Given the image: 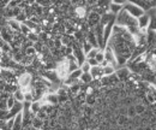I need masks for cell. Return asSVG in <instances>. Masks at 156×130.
<instances>
[{
    "label": "cell",
    "instance_id": "cell-1",
    "mask_svg": "<svg viewBox=\"0 0 156 130\" xmlns=\"http://www.w3.org/2000/svg\"><path fill=\"white\" fill-rule=\"evenodd\" d=\"M115 24L119 27H122V28H138V22L136 18H133L131 15H129L124 9L117 15V18H115Z\"/></svg>",
    "mask_w": 156,
    "mask_h": 130
},
{
    "label": "cell",
    "instance_id": "cell-2",
    "mask_svg": "<svg viewBox=\"0 0 156 130\" xmlns=\"http://www.w3.org/2000/svg\"><path fill=\"white\" fill-rule=\"evenodd\" d=\"M55 72L58 75L59 80L60 81H65L69 75H70V70H69V60L66 58H64L62 60H60L59 63H57V69H55Z\"/></svg>",
    "mask_w": 156,
    "mask_h": 130
},
{
    "label": "cell",
    "instance_id": "cell-3",
    "mask_svg": "<svg viewBox=\"0 0 156 130\" xmlns=\"http://www.w3.org/2000/svg\"><path fill=\"white\" fill-rule=\"evenodd\" d=\"M122 9H124L129 15H131L133 18H136V19H138L139 17H142V16L145 13L140 7H138L136 4H133L132 1H126L125 5L122 6Z\"/></svg>",
    "mask_w": 156,
    "mask_h": 130
},
{
    "label": "cell",
    "instance_id": "cell-4",
    "mask_svg": "<svg viewBox=\"0 0 156 130\" xmlns=\"http://www.w3.org/2000/svg\"><path fill=\"white\" fill-rule=\"evenodd\" d=\"M31 83H33V76L29 74V72H23L17 77V86L20 89L23 88H28V87H31Z\"/></svg>",
    "mask_w": 156,
    "mask_h": 130
},
{
    "label": "cell",
    "instance_id": "cell-5",
    "mask_svg": "<svg viewBox=\"0 0 156 130\" xmlns=\"http://www.w3.org/2000/svg\"><path fill=\"white\" fill-rule=\"evenodd\" d=\"M100 20H101V16L94 11H90L88 15V18H87V24L89 25L90 29H94L96 25L100 24Z\"/></svg>",
    "mask_w": 156,
    "mask_h": 130
},
{
    "label": "cell",
    "instance_id": "cell-6",
    "mask_svg": "<svg viewBox=\"0 0 156 130\" xmlns=\"http://www.w3.org/2000/svg\"><path fill=\"white\" fill-rule=\"evenodd\" d=\"M115 75H117V77L119 78L120 82L126 83V82L129 81V78H130L131 71H130L127 68H120V69L115 70Z\"/></svg>",
    "mask_w": 156,
    "mask_h": 130
},
{
    "label": "cell",
    "instance_id": "cell-7",
    "mask_svg": "<svg viewBox=\"0 0 156 130\" xmlns=\"http://www.w3.org/2000/svg\"><path fill=\"white\" fill-rule=\"evenodd\" d=\"M85 40H87V42H89L94 48H98V40H96L95 33H94V30H93V29H90V30L85 34Z\"/></svg>",
    "mask_w": 156,
    "mask_h": 130
},
{
    "label": "cell",
    "instance_id": "cell-8",
    "mask_svg": "<svg viewBox=\"0 0 156 130\" xmlns=\"http://www.w3.org/2000/svg\"><path fill=\"white\" fill-rule=\"evenodd\" d=\"M137 22H138V28H139V29H148L149 22H150V17H149V15L145 12L142 17H139V18L137 19Z\"/></svg>",
    "mask_w": 156,
    "mask_h": 130
},
{
    "label": "cell",
    "instance_id": "cell-9",
    "mask_svg": "<svg viewBox=\"0 0 156 130\" xmlns=\"http://www.w3.org/2000/svg\"><path fill=\"white\" fill-rule=\"evenodd\" d=\"M115 18H117V16H115V15H113V13H111V12H106L105 15H102V16H101L100 24H101L102 27H106L108 23H111V22L115 20Z\"/></svg>",
    "mask_w": 156,
    "mask_h": 130
},
{
    "label": "cell",
    "instance_id": "cell-10",
    "mask_svg": "<svg viewBox=\"0 0 156 130\" xmlns=\"http://www.w3.org/2000/svg\"><path fill=\"white\" fill-rule=\"evenodd\" d=\"M90 75L93 77V80H101L103 77V68L98 66H94L90 69Z\"/></svg>",
    "mask_w": 156,
    "mask_h": 130
},
{
    "label": "cell",
    "instance_id": "cell-11",
    "mask_svg": "<svg viewBox=\"0 0 156 130\" xmlns=\"http://www.w3.org/2000/svg\"><path fill=\"white\" fill-rule=\"evenodd\" d=\"M7 25L16 33H20V23H18L16 19H10L7 20Z\"/></svg>",
    "mask_w": 156,
    "mask_h": 130
},
{
    "label": "cell",
    "instance_id": "cell-12",
    "mask_svg": "<svg viewBox=\"0 0 156 130\" xmlns=\"http://www.w3.org/2000/svg\"><path fill=\"white\" fill-rule=\"evenodd\" d=\"M42 125H43V121H42V119H40L37 116H36V117H34V118L31 119V127H33L34 129L41 130L42 129Z\"/></svg>",
    "mask_w": 156,
    "mask_h": 130
},
{
    "label": "cell",
    "instance_id": "cell-13",
    "mask_svg": "<svg viewBox=\"0 0 156 130\" xmlns=\"http://www.w3.org/2000/svg\"><path fill=\"white\" fill-rule=\"evenodd\" d=\"M121 10H122V6L121 5H118V4H114V2L111 1V4H109V12L111 13H113V15L117 16Z\"/></svg>",
    "mask_w": 156,
    "mask_h": 130
},
{
    "label": "cell",
    "instance_id": "cell-14",
    "mask_svg": "<svg viewBox=\"0 0 156 130\" xmlns=\"http://www.w3.org/2000/svg\"><path fill=\"white\" fill-rule=\"evenodd\" d=\"M79 81H80L82 84H90V83L93 82V77H91L90 72H88V74H82Z\"/></svg>",
    "mask_w": 156,
    "mask_h": 130
},
{
    "label": "cell",
    "instance_id": "cell-15",
    "mask_svg": "<svg viewBox=\"0 0 156 130\" xmlns=\"http://www.w3.org/2000/svg\"><path fill=\"white\" fill-rule=\"evenodd\" d=\"M41 107H42V105H41L40 101H34L30 105V111H31V113H34V114H37L41 111Z\"/></svg>",
    "mask_w": 156,
    "mask_h": 130
},
{
    "label": "cell",
    "instance_id": "cell-16",
    "mask_svg": "<svg viewBox=\"0 0 156 130\" xmlns=\"http://www.w3.org/2000/svg\"><path fill=\"white\" fill-rule=\"evenodd\" d=\"M13 98H15V100L16 101H18V102H24V94L23 92L20 91V89H17L15 93H13Z\"/></svg>",
    "mask_w": 156,
    "mask_h": 130
},
{
    "label": "cell",
    "instance_id": "cell-17",
    "mask_svg": "<svg viewBox=\"0 0 156 130\" xmlns=\"http://www.w3.org/2000/svg\"><path fill=\"white\" fill-rule=\"evenodd\" d=\"M96 101H98V99L94 95H87V98H85V105H88V106L93 107L96 104Z\"/></svg>",
    "mask_w": 156,
    "mask_h": 130
},
{
    "label": "cell",
    "instance_id": "cell-18",
    "mask_svg": "<svg viewBox=\"0 0 156 130\" xmlns=\"http://www.w3.org/2000/svg\"><path fill=\"white\" fill-rule=\"evenodd\" d=\"M93 48H94V47H93V46H91L89 42H87V40H85V41L82 43V50H83V52H84V54H85V56H87V54H88V53H89V52H90Z\"/></svg>",
    "mask_w": 156,
    "mask_h": 130
},
{
    "label": "cell",
    "instance_id": "cell-19",
    "mask_svg": "<svg viewBox=\"0 0 156 130\" xmlns=\"http://www.w3.org/2000/svg\"><path fill=\"white\" fill-rule=\"evenodd\" d=\"M113 74H115V69L112 65H107L106 68H103V76H111Z\"/></svg>",
    "mask_w": 156,
    "mask_h": 130
},
{
    "label": "cell",
    "instance_id": "cell-20",
    "mask_svg": "<svg viewBox=\"0 0 156 130\" xmlns=\"http://www.w3.org/2000/svg\"><path fill=\"white\" fill-rule=\"evenodd\" d=\"M135 110H136V113L138 114V116H142L144 112H145V110H147V107L143 105V104H137V105H135Z\"/></svg>",
    "mask_w": 156,
    "mask_h": 130
},
{
    "label": "cell",
    "instance_id": "cell-21",
    "mask_svg": "<svg viewBox=\"0 0 156 130\" xmlns=\"http://www.w3.org/2000/svg\"><path fill=\"white\" fill-rule=\"evenodd\" d=\"M79 69L82 70V72H83V74H88V72H90L91 66H90V65H89V63L85 60V61H84V63L80 65V68H79Z\"/></svg>",
    "mask_w": 156,
    "mask_h": 130
},
{
    "label": "cell",
    "instance_id": "cell-22",
    "mask_svg": "<svg viewBox=\"0 0 156 130\" xmlns=\"http://www.w3.org/2000/svg\"><path fill=\"white\" fill-rule=\"evenodd\" d=\"M98 51H100V48H93L87 56H85V59L88 60V59H93V58H95L96 57V54L98 53Z\"/></svg>",
    "mask_w": 156,
    "mask_h": 130
},
{
    "label": "cell",
    "instance_id": "cell-23",
    "mask_svg": "<svg viewBox=\"0 0 156 130\" xmlns=\"http://www.w3.org/2000/svg\"><path fill=\"white\" fill-rule=\"evenodd\" d=\"M20 33L23 34V35H25V36H28L30 33H31V30L25 25V24H23V23H20Z\"/></svg>",
    "mask_w": 156,
    "mask_h": 130
},
{
    "label": "cell",
    "instance_id": "cell-24",
    "mask_svg": "<svg viewBox=\"0 0 156 130\" xmlns=\"http://www.w3.org/2000/svg\"><path fill=\"white\" fill-rule=\"evenodd\" d=\"M23 24H25V25H27V27H28V28H29V29H30L31 32H33V30H35V29H36V28L39 27L37 24L33 23V22H31V20H29V19H27V20H25V22H24Z\"/></svg>",
    "mask_w": 156,
    "mask_h": 130
},
{
    "label": "cell",
    "instance_id": "cell-25",
    "mask_svg": "<svg viewBox=\"0 0 156 130\" xmlns=\"http://www.w3.org/2000/svg\"><path fill=\"white\" fill-rule=\"evenodd\" d=\"M6 102H7V110H11V109L15 106V104H16V100H15L13 95H11V96L6 100Z\"/></svg>",
    "mask_w": 156,
    "mask_h": 130
},
{
    "label": "cell",
    "instance_id": "cell-26",
    "mask_svg": "<svg viewBox=\"0 0 156 130\" xmlns=\"http://www.w3.org/2000/svg\"><path fill=\"white\" fill-rule=\"evenodd\" d=\"M95 59H96V61H98V64H101L103 60H105V51H98V53L96 54V57H95Z\"/></svg>",
    "mask_w": 156,
    "mask_h": 130
},
{
    "label": "cell",
    "instance_id": "cell-27",
    "mask_svg": "<svg viewBox=\"0 0 156 130\" xmlns=\"http://www.w3.org/2000/svg\"><path fill=\"white\" fill-rule=\"evenodd\" d=\"M27 39H28L29 41H31L33 43H36V42L39 41V35H36V34H34V33H30V34L27 36Z\"/></svg>",
    "mask_w": 156,
    "mask_h": 130
},
{
    "label": "cell",
    "instance_id": "cell-28",
    "mask_svg": "<svg viewBox=\"0 0 156 130\" xmlns=\"http://www.w3.org/2000/svg\"><path fill=\"white\" fill-rule=\"evenodd\" d=\"M24 101L25 102H34V95L31 94V92L24 94Z\"/></svg>",
    "mask_w": 156,
    "mask_h": 130
},
{
    "label": "cell",
    "instance_id": "cell-29",
    "mask_svg": "<svg viewBox=\"0 0 156 130\" xmlns=\"http://www.w3.org/2000/svg\"><path fill=\"white\" fill-rule=\"evenodd\" d=\"M16 20H17V22H18V23H24V22H25V20H27V16H25V13H24V12H22V13H20V15H18V16H17V17H16Z\"/></svg>",
    "mask_w": 156,
    "mask_h": 130
},
{
    "label": "cell",
    "instance_id": "cell-30",
    "mask_svg": "<svg viewBox=\"0 0 156 130\" xmlns=\"http://www.w3.org/2000/svg\"><path fill=\"white\" fill-rule=\"evenodd\" d=\"M23 12V10H20V6H17V7H15L13 10H12V13H13V18H16L18 15H20Z\"/></svg>",
    "mask_w": 156,
    "mask_h": 130
},
{
    "label": "cell",
    "instance_id": "cell-31",
    "mask_svg": "<svg viewBox=\"0 0 156 130\" xmlns=\"http://www.w3.org/2000/svg\"><path fill=\"white\" fill-rule=\"evenodd\" d=\"M87 61L89 63V65H90L91 68H94V66H98V65H100L98 61H96V59H95V58H93V59H88Z\"/></svg>",
    "mask_w": 156,
    "mask_h": 130
},
{
    "label": "cell",
    "instance_id": "cell-32",
    "mask_svg": "<svg viewBox=\"0 0 156 130\" xmlns=\"http://www.w3.org/2000/svg\"><path fill=\"white\" fill-rule=\"evenodd\" d=\"M9 114V110H4V111H0V121H6V117Z\"/></svg>",
    "mask_w": 156,
    "mask_h": 130
},
{
    "label": "cell",
    "instance_id": "cell-33",
    "mask_svg": "<svg viewBox=\"0 0 156 130\" xmlns=\"http://www.w3.org/2000/svg\"><path fill=\"white\" fill-rule=\"evenodd\" d=\"M7 110V102L6 100H0V111Z\"/></svg>",
    "mask_w": 156,
    "mask_h": 130
},
{
    "label": "cell",
    "instance_id": "cell-34",
    "mask_svg": "<svg viewBox=\"0 0 156 130\" xmlns=\"http://www.w3.org/2000/svg\"><path fill=\"white\" fill-rule=\"evenodd\" d=\"M41 130H43V129H41Z\"/></svg>",
    "mask_w": 156,
    "mask_h": 130
},
{
    "label": "cell",
    "instance_id": "cell-35",
    "mask_svg": "<svg viewBox=\"0 0 156 130\" xmlns=\"http://www.w3.org/2000/svg\"><path fill=\"white\" fill-rule=\"evenodd\" d=\"M155 87H156V84H155Z\"/></svg>",
    "mask_w": 156,
    "mask_h": 130
}]
</instances>
